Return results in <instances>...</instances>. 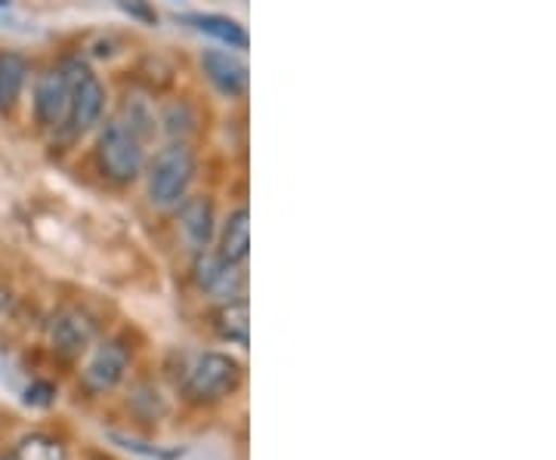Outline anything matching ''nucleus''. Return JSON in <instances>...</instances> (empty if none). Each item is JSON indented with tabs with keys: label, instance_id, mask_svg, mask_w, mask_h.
I'll use <instances>...</instances> for the list:
<instances>
[{
	"label": "nucleus",
	"instance_id": "10",
	"mask_svg": "<svg viewBox=\"0 0 556 460\" xmlns=\"http://www.w3.org/2000/svg\"><path fill=\"white\" fill-rule=\"evenodd\" d=\"M201 68L223 97L236 100V97L248 93V65L236 53L207 50V53H201Z\"/></svg>",
	"mask_w": 556,
	"mask_h": 460
},
{
	"label": "nucleus",
	"instance_id": "7",
	"mask_svg": "<svg viewBox=\"0 0 556 460\" xmlns=\"http://www.w3.org/2000/svg\"><path fill=\"white\" fill-rule=\"evenodd\" d=\"M68 115H72V90L62 68H50L38 78L35 87V118L43 130L62 133L68 130Z\"/></svg>",
	"mask_w": 556,
	"mask_h": 460
},
{
	"label": "nucleus",
	"instance_id": "4",
	"mask_svg": "<svg viewBox=\"0 0 556 460\" xmlns=\"http://www.w3.org/2000/svg\"><path fill=\"white\" fill-rule=\"evenodd\" d=\"M65 78H68V90H72V115H68V133L78 137L87 133L90 127H97L105 108V87L100 78L84 65L80 60H72L62 65Z\"/></svg>",
	"mask_w": 556,
	"mask_h": 460
},
{
	"label": "nucleus",
	"instance_id": "8",
	"mask_svg": "<svg viewBox=\"0 0 556 460\" xmlns=\"http://www.w3.org/2000/svg\"><path fill=\"white\" fill-rule=\"evenodd\" d=\"M192 272H195V284H199L204 294L219 297V301H239L241 297V288H244L241 266L223 260L219 254L199 251Z\"/></svg>",
	"mask_w": 556,
	"mask_h": 460
},
{
	"label": "nucleus",
	"instance_id": "3",
	"mask_svg": "<svg viewBox=\"0 0 556 460\" xmlns=\"http://www.w3.org/2000/svg\"><path fill=\"white\" fill-rule=\"evenodd\" d=\"M241 383V365L226 353H201L199 359L189 365L182 389L186 396L199 405L226 399L239 389Z\"/></svg>",
	"mask_w": 556,
	"mask_h": 460
},
{
	"label": "nucleus",
	"instance_id": "21",
	"mask_svg": "<svg viewBox=\"0 0 556 460\" xmlns=\"http://www.w3.org/2000/svg\"><path fill=\"white\" fill-rule=\"evenodd\" d=\"M0 108H3V102H0Z\"/></svg>",
	"mask_w": 556,
	"mask_h": 460
},
{
	"label": "nucleus",
	"instance_id": "12",
	"mask_svg": "<svg viewBox=\"0 0 556 460\" xmlns=\"http://www.w3.org/2000/svg\"><path fill=\"white\" fill-rule=\"evenodd\" d=\"M214 328L223 341L239 343V346H248V337H251V309H248V301L239 297V301H226L214 312Z\"/></svg>",
	"mask_w": 556,
	"mask_h": 460
},
{
	"label": "nucleus",
	"instance_id": "16",
	"mask_svg": "<svg viewBox=\"0 0 556 460\" xmlns=\"http://www.w3.org/2000/svg\"><path fill=\"white\" fill-rule=\"evenodd\" d=\"M161 124H164V133H167L170 140L186 142L195 133V124H199V120H195V112H192L186 102H174V105L164 108Z\"/></svg>",
	"mask_w": 556,
	"mask_h": 460
},
{
	"label": "nucleus",
	"instance_id": "13",
	"mask_svg": "<svg viewBox=\"0 0 556 460\" xmlns=\"http://www.w3.org/2000/svg\"><path fill=\"white\" fill-rule=\"evenodd\" d=\"M189 25H195L201 35H207V38L219 40V43H226L229 50H248V31H244V25H239L236 20H229V16H217V13H199V16H186Z\"/></svg>",
	"mask_w": 556,
	"mask_h": 460
},
{
	"label": "nucleus",
	"instance_id": "1",
	"mask_svg": "<svg viewBox=\"0 0 556 460\" xmlns=\"http://www.w3.org/2000/svg\"><path fill=\"white\" fill-rule=\"evenodd\" d=\"M195 180V155L186 142H170L149 167V201L155 207H177Z\"/></svg>",
	"mask_w": 556,
	"mask_h": 460
},
{
	"label": "nucleus",
	"instance_id": "15",
	"mask_svg": "<svg viewBox=\"0 0 556 460\" xmlns=\"http://www.w3.org/2000/svg\"><path fill=\"white\" fill-rule=\"evenodd\" d=\"M25 75H28V65L20 53H0V102H3V108L20 100Z\"/></svg>",
	"mask_w": 556,
	"mask_h": 460
},
{
	"label": "nucleus",
	"instance_id": "11",
	"mask_svg": "<svg viewBox=\"0 0 556 460\" xmlns=\"http://www.w3.org/2000/svg\"><path fill=\"white\" fill-rule=\"evenodd\" d=\"M217 254L223 260L236 263V266L248 260V254H251V214L244 207L232 210L229 220L223 222Z\"/></svg>",
	"mask_w": 556,
	"mask_h": 460
},
{
	"label": "nucleus",
	"instance_id": "9",
	"mask_svg": "<svg viewBox=\"0 0 556 460\" xmlns=\"http://www.w3.org/2000/svg\"><path fill=\"white\" fill-rule=\"evenodd\" d=\"M179 229H182V239L189 241V247L199 254V251H207V244L217 232V214H214V204L204 195H195V199L179 201Z\"/></svg>",
	"mask_w": 556,
	"mask_h": 460
},
{
	"label": "nucleus",
	"instance_id": "6",
	"mask_svg": "<svg viewBox=\"0 0 556 460\" xmlns=\"http://www.w3.org/2000/svg\"><path fill=\"white\" fill-rule=\"evenodd\" d=\"M97 321L84 309H60L47 324V343L60 359H78L97 343Z\"/></svg>",
	"mask_w": 556,
	"mask_h": 460
},
{
	"label": "nucleus",
	"instance_id": "20",
	"mask_svg": "<svg viewBox=\"0 0 556 460\" xmlns=\"http://www.w3.org/2000/svg\"><path fill=\"white\" fill-rule=\"evenodd\" d=\"M93 460H105V458H93Z\"/></svg>",
	"mask_w": 556,
	"mask_h": 460
},
{
	"label": "nucleus",
	"instance_id": "18",
	"mask_svg": "<svg viewBox=\"0 0 556 460\" xmlns=\"http://www.w3.org/2000/svg\"><path fill=\"white\" fill-rule=\"evenodd\" d=\"M7 309H10V291H7V288L0 284V316H3Z\"/></svg>",
	"mask_w": 556,
	"mask_h": 460
},
{
	"label": "nucleus",
	"instance_id": "14",
	"mask_svg": "<svg viewBox=\"0 0 556 460\" xmlns=\"http://www.w3.org/2000/svg\"><path fill=\"white\" fill-rule=\"evenodd\" d=\"M13 460H68V448L62 445L56 436L47 433H28L16 442L13 448Z\"/></svg>",
	"mask_w": 556,
	"mask_h": 460
},
{
	"label": "nucleus",
	"instance_id": "19",
	"mask_svg": "<svg viewBox=\"0 0 556 460\" xmlns=\"http://www.w3.org/2000/svg\"><path fill=\"white\" fill-rule=\"evenodd\" d=\"M0 460H13V458H0Z\"/></svg>",
	"mask_w": 556,
	"mask_h": 460
},
{
	"label": "nucleus",
	"instance_id": "2",
	"mask_svg": "<svg viewBox=\"0 0 556 460\" xmlns=\"http://www.w3.org/2000/svg\"><path fill=\"white\" fill-rule=\"evenodd\" d=\"M146 142L137 133L121 124L118 118L109 120L102 127L100 142H97V158H100L102 174L112 182H134L146 167Z\"/></svg>",
	"mask_w": 556,
	"mask_h": 460
},
{
	"label": "nucleus",
	"instance_id": "17",
	"mask_svg": "<svg viewBox=\"0 0 556 460\" xmlns=\"http://www.w3.org/2000/svg\"><path fill=\"white\" fill-rule=\"evenodd\" d=\"M56 399V389H53V383L47 381H35L28 389H25V405H31V408H50Z\"/></svg>",
	"mask_w": 556,
	"mask_h": 460
},
{
	"label": "nucleus",
	"instance_id": "5",
	"mask_svg": "<svg viewBox=\"0 0 556 460\" xmlns=\"http://www.w3.org/2000/svg\"><path fill=\"white\" fill-rule=\"evenodd\" d=\"M87 353H90V356H87L84 368H80V383H84V389L93 393V396L112 393V389L127 378V371H130V353H127V346L118 341H105L97 343V346H90Z\"/></svg>",
	"mask_w": 556,
	"mask_h": 460
}]
</instances>
